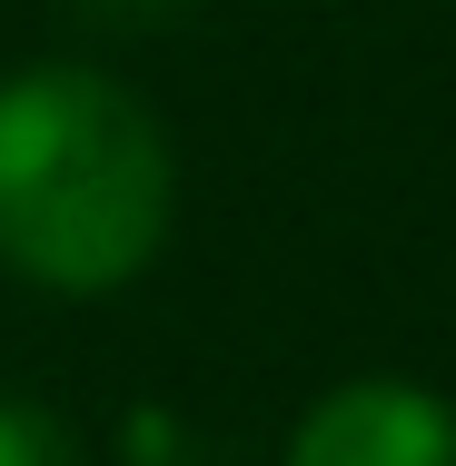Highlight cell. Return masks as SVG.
<instances>
[{"instance_id":"3957f363","label":"cell","mask_w":456,"mask_h":466,"mask_svg":"<svg viewBox=\"0 0 456 466\" xmlns=\"http://www.w3.org/2000/svg\"><path fill=\"white\" fill-rule=\"evenodd\" d=\"M0 466H80V447H70V427L50 407L0 397Z\"/></svg>"},{"instance_id":"7a4b0ae2","label":"cell","mask_w":456,"mask_h":466,"mask_svg":"<svg viewBox=\"0 0 456 466\" xmlns=\"http://www.w3.org/2000/svg\"><path fill=\"white\" fill-rule=\"evenodd\" d=\"M288 466H456V417L417 377H348L298 417Z\"/></svg>"},{"instance_id":"277c9868","label":"cell","mask_w":456,"mask_h":466,"mask_svg":"<svg viewBox=\"0 0 456 466\" xmlns=\"http://www.w3.org/2000/svg\"><path fill=\"white\" fill-rule=\"evenodd\" d=\"M99 20H129V30H139V20H179L188 0H90Z\"/></svg>"},{"instance_id":"6da1fadb","label":"cell","mask_w":456,"mask_h":466,"mask_svg":"<svg viewBox=\"0 0 456 466\" xmlns=\"http://www.w3.org/2000/svg\"><path fill=\"white\" fill-rule=\"evenodd\" d=\"M169 129L80 60L0 80V268L60 298L129 288L169 238Z\"/></svg>"}]
</instances>
